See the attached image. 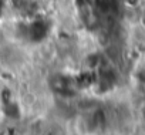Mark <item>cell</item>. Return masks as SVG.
Masks as SVG:
<instances>
[{
	"mask_svg": "<svg viewBox=\"0 0 145 135\" xmlns=\"http://www.w3.org/2000/svg\"><path fill=\"white\" fill-rule=\"evenodd\" d=\"M77 7H78V14L81 22L88 29L97 27L100 22L98 0H77Z\"/></svg>",
	"mask_w": 145,
	"mask_h": 135,
	"instance_id": "cell-1",
	"label": "cell"
},
{
	"mask_svg": "<svg viewBox=\"0 0 145 135\" xmlns=\"http://www.w3.org/2000/svg\"><path fill=\"white\" fill-rule=\"evenodd\" d=\"M50 87L60 95H64V97H70L74 94L76 91V84L70 77H65V76H54L51 80H50Z\"/></svg>",
	"mask_w": 145,
	"mask_h": 135,
	"instance_id": "cell-2",
	"label": "cell"
}]
</instances>
